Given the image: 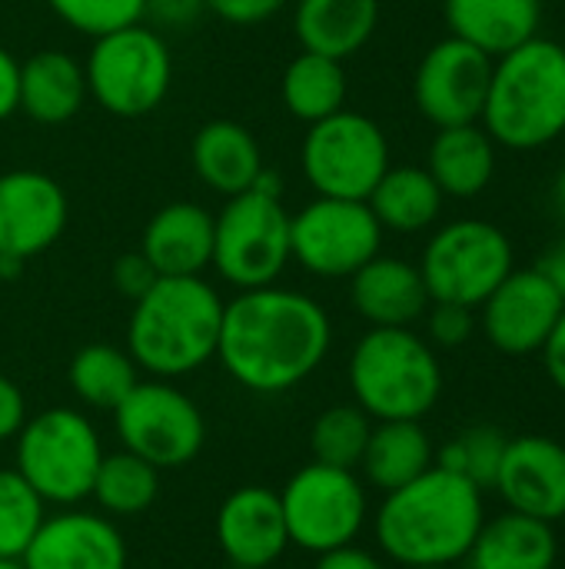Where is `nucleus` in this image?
<instances>
[{
	"label": "nucleus",
	"instance_id": "f257e3e1",
	"mask_svg": "<svg viewBox=\"0 0 565 569\" xmlns=\"http://www.w3.org/2000/svg\"><path fill=\"white\" fill-rule=\"evenodd\" d=\"M330 343V313L313 297L273 283L223 303L216 360L243 390L273 397L310 380Z\"/></svg>",
	"mask_w": 565,
	"mask_h": 569
},
{
	"label": "nucleus",
	"instance_id": "f03ea898",
	"mask_svg": "<svg viewBox=\"0 0 565 569\" xmlns=\"http://www.w3.org/2000/svg\"><path fill=\"white\" fill-rule=\"evenodd\" d=\"M483 520V490L433 463L413 483L383 493L373 530L380 550L403 569L456 567L466 560Z\"/></svg>",
	"mask_w": 565,
	"mask_h": 569
},
{
	"label": "nucleus",
	"instance_id": "7ed1b4c3",
	"mask_svg": "<svg viewBox=\"0 0 565 569\" xmlns=\"http://www.w3.org/2000/svg\"><path fill=\"white\" fill-rule=\"evenodd\" d=\"M223 300L203 277H160L127 323V353L157 380H176L216 357Z\"/></svg>",
	"mask_w": 565,
	"mask_h": 569
},
{
	"label": "nucleus",
	"instance_id": "20e7f679",
	"mask_svg": "<svg viewBox=\"0 0 565 569\" xmlns=\"http://www.w3.org/2000/svg\"><path fill=\"white\" fill-rule=\"evenodd\" d=\"M483 130L509 150H539L565 133V47L533 37L496 57Z\"/></svg>",
	"mask_w": 565,
	"mask_h": 569
},
{
	"label": "nucleus",
	"instance_id": "39448f33",
	"mask_svg": "<svg viewBox=\"0 0 565 569\" xmlns=\"http://www.w3.org/2000/svg\"><path fill=\"white\" fill-rule=\"evenodd\" d=\"M353 403L373 420H423L443 397V367L413 327H370L350 353Z\"/></svg>",
	"mask_w": 565,
	"mask_h": 569
},
{
	"label": "nucleus",
	"instance_id": "423d86ee",
	"mask_svg": "<svg viewBox=\"0 0 565 569\" xmlns=\"http://www.w3.org/2000/svg\"><path fill=\"white\" fill-rule=\"evenodd\" d=\"M290 210L280 197V180L263 173L250 190L226 197L213 217V267L236 290L273 287L290 253Z\"/></svg>",
	"mask_w": 565,
	"mask_h": 569
},
{
	"label": "nucleus",
	"instance_id": "0eeeda50",
	"mask_svg": "<svg viewBox=\"0 0 565 569\" xmlns=\"http://www.w3.org/2000/svg\"><path fill=\"white\" fill-rule=\"evenodd\" d=\"M103 443L90 417L73 407H50L13 437V470L40 493L47 507H77L90 497Z\"/></svg>",
	"mask_w": 565,
	"mask_h": 569
},
{
	"label": "nucleus",
	"instance_id": "6e6552de",
	"mask_svg": "<svg viewBox=\"0 0 565 569\" xmlns=\"http://www.w3.org/2000/svg\"><path fill=\"white\" fill-rule=\"evenodd\" d=\"M87 93L113 117H147L153 113L173 80V63L167 40L143 23L120 27L93 40L87 63Z\"/></svg>",
	"mask_w": 565,
	"mask_h": 569
},
{
	"label": "nucleus",
	"instance_id": "1a4fd4ad",
	"mask_svg": "<svg viewBox=\"0 0 565 569\" xmlns=\"http://www.w3.org/2000/svg\"><path fill=\"white\" fill-rule=\"evenodd\" d=\"M276 493L290 547H300L313 557L356 543L370 520V497L356 470L310 460Z\"/></svg>",
	"mask_w": 565,
	"mask_h": 569
},
{
	"label": "nucleus",
	"instance_id": "9d476101",
	"mask_svg": "<svg viewBox=\"0 0 565 569\" xmlns=\"http://www.w3.org/2000/svg\"><path fill=\"white\" fill-rule=\"evenodd\" d=\"M300 160L316 197L366 200L390 170V140L376 120L343 107L310 123Z\"/></svg>",
	"mask_w": 565,
	"mask_h": 569
},
{
	"label": "nucleus",
	"instance_id": "9b49d317",
	"mask_svg": "<svg viewBox=\"0 0 565 569\" xmlns=\"http://www.w3.org/2000/svg\"><path fill=\"white\" fill-rule=\"evenodd\" d=\"M509 237L486 220L446 223L423 250L420 273L436 303L483 307V300L513 273Z\"/></svg>",
	"mask_w": 565,
	"mask_h": 569
},
{
	"label": "nucleus",
	"instance_id": "f8f14e48",
	"mask_svg": "<svg viewBox=\"0 0 565 569\" xmlns=\"http://www.w3.org/2000/svg\"><path fill=\"white\" fill-rule=\"evenodd\" d=\"M113 427L123 450L157 470H176L200 457L206 420L200 407L170 380H140L113 410Z\"/></svg>",
	"mask_w": 565,
	"mask_h": 569
},
{
	"label": "nucleus",
	"instance_id": "ddd939ff",
	"mask_svg": "<svg viewBox=\"0 0 565 569\" xmlns=\"http://www.w3.org/2000/svg\"><path fill=\"white\" fill-rule=\"evenodd\" d=\"M383 227L366 200L316 197L290 217V253L293 260L323 280L353 277L363 263L380 253Z\"/></svg>",
	"mask_w": 565,
	"mask_h": 569
},
{
	"label": "nucleus",
	"instance_id": "4468645a",
	"mask_svg": "<svg viewBox=\"0 0 565 569\" xmlns=\"http://www.w3.org/2000/svg\"><path fill=\"white\" fill-rule=\"evenodd\" d=\"M493 57L480 47L446 37L426 50L413 77V97L420 113L440 127H463L480 123L490 80H493Z\"/></svg>",
	"mask_w": 565,
	"mask_h": 569
},
{
	"label": "nucleus",
	"instance_id": "2eb2a0df",
	"mask_svg": "<svg viewBox=\"0 0 565 569\" xmlns=\"http://www.w3.org/2000/svg\"><path fill=\"white\" fill-rule=\"evenodd\" d=\"M483 333L486 340L509 357H526L546 347L556 330L565 303L556 287L536 270H513L486 300H483Z\"/></svg>",
	"mask_w": 565,
	"mask_h": 569
},
{
	"label": "nucleus",
	"instance_id": "dca6fc26",
	"mask_svg": "<svg viewBox=\"0 0 565 569\" xmlns=\"http://www.w3.org/2000/svg\"><path fill=\"white\" fill-rule=\"evenodd\" d=\"M70 217L63 187L43 170L0 173V253L33 260L50 250Z\"/></svg>",
	"mask_w": 565,
	"mask_h": 569
},
{
	"label": "nucleus",
	"instance_id": "f3484780",
	"mask_svg": "<svg viewBox=\"0 0 565 569\" xmlns=\"http://www.w3.org/2000/svg\"><path fill=\"white\" fill-rule=\"evenodd\" d=\"M27 569H127V540L103 513L63 507L20 557Z\"/></svg>",
	"mask_w": 565,
	"mask_h": 569
},
{
	"label": "nucleus",
	"instance_id": "a211bd4d",
	"mask_svg": "<svg viewBox=\"0 0 565 569\" xmlns=\"http://www.w3.org/2000/svg\"><path fill=\"white\" fill-rule=\"evenodd\" d=\"M216 543L236 569H270L290 550L280 493L270 487H240L216 510Z\"/></svg>",
	"mask_w": 565,
	"mask_h": 569
},
{
	"label": "nucleus",
	"instance_id": "6ab92c4d",
	"mask_svg": "<svg viewBox=\"0 0 565 569\" xmlns=\"http://www.w3.org/2000/svg\"><path fill=\"white\" fill-rule=\"evenodd\" d=\"M509 510L543 523L565 517V447L553 437H509L496 487Z\"/></svg>",
	"mask_w": 565,
	"mask_h": 569
},
{
	"label": "nucleus",
	"instance_id": "aec40b11",
	"mask_svg": "<svg viewBox=\"0 0 565 569\" xmlns=\"http://www.w3.org/2000/svg\"><path fill=\"white\" fill-rule=\"evenodd\" d=\"M350 300L370 327H413L433 303L420 267L383 253L350 277Z\"/></svg>",
	"mask_w": 565,
	"mask_h": 569
},
{
	"label": "nucleus",
	"instance_id": "412c9836",
	"mask_svg": "<svg viewBox=\"0 0 565 569\" xmlns=\"http://www.w3.org/2000/svg\"><path fill=\"white\" fill-rule=\"evenodd\" d=\"M140 253L160 277H203L213 267V213L190 200L160 207L143 230Z\"/></svg>",
	"mask_w": 565,
	"mask_h": 569
},
{
	"label": "nucleus",
	"instance_id": "4be33fe9",
	"mask_svg": "<svg viewBox=\"0 0 565 569\" xmlns=\"http://www.w3.org/2000/svg\"><path fill=\"white\" fill-rule=\"evenodd\" d=\"M190 163L196 177L220 197H236L266 173L256 137L236 120L203 123L190 143Z\"/></svg>",
	"mask_w": 565,
	"mask_h": 569
},
{
	"label": "nucleus",
	"instance_id": "5701e85b",
	"mask_svg": "<svg viewBox=\"0 0 565 569\" xmlns=\"http://www.w3.org/2000/svg\"><path fill=\"white\" fill-rule=\"evenodd\" d=\"M556 560L559 540L553 523L506 510L496 520H483L463 563L466 569H556Z\"/></svg>",
	"mask_w": 565,
	"mask_h": 569
},
{
	"label": "nucleus",
	"instance_id": "b1692460",
	"mask_svg": "<svg viewBox=\"0 0 565 569\" xmlns=\"http://www.w3.org/2000/svg\"><path fill=\"white\" fill-rule=\"evenodd\" d=\"M446 23L453 37L480 47L493 60L539 37V0H446Z\"/></svg>",
	"mask_w": 565,
	"mask_h": 569
},
{
	"label": "nucleus",
	"instance_id": "393cba45",
	"mask_svg": "<svg viewBox=\"0 0 565 569\" xmlns=\"http://www.w3.org/2000/svg\"><path fill=\"white\" fill-rule=\"evenodd\" d=\"M87 100L83 63L67 50H37L20 63V110L43 123L57 127L80 113Z\"/></svg>",
	"mask_w": 565,
	"mask_h": 569
},
{
	"label": "nucleus",
	"instance_id": "a878e982",
	"mask_svg": "<svg viewBox=\"0 0 565 569\" xmlns=\"http://www.w3.org/2000/svg\"><path fill=\"white\" fill-rule=\"evenodd\" d=\"M380 23V0H300L293 30L303 50L346 60L360 53Z\"/></svg>",
	"mask_w": 565,
	"mask_h": 569
},
{
	"label": "nucleus",
	"instance_id": "bb28decb",
	"mask_svg": "<svg viewBox=\"0 0 565 569\" xmlns=\"http://www.w3.org/2000/svg\"><path fill=\"white\" fill-rule=\"evenodd\" d=\"M426 170L443 197L473 200L496 177V143L480 123L440 127L430 143Z\"/></svg>",
	"mask_w": 565,
	"mask_h": 569
},
{
	"label": "nucleus",
	"instance_id": "cd10ccee",
	"mask_svg": "<svg viewBox=\"0 0 565 569\" xmlns=\"http://www.w3.org/2000/svg\"><path fill=\"white\" fill-rule=\"evenodd\" d=\"M433 463L436 450L423 420H380L373 423L360 470L370 487H376L380 493H393L423 477Z\"/></svg>",
	"mask_w": 565,
	"mask_h": 569
},
{
	"label": "nucleus",
	"instance_id": "c85d7f7f",
	"mask_svg": "<svg viewBox=\"0 0 565 569\" xmlns=\"http://www.w3.org/2000/svg\"><path fill=\"white\" fill-rule=\"evenodd\" d=\"M443 190L426 167H390L366 197L383 230L420 233L443 213Z\"/></svg>",
	"mask_w": 565,
	"mask_h": 569
},
{
	"label": "nucleus",
	"instance_id": "c756f323",
	"mask_svg": "<svg viewBox=\"0 0 565 569\" xmlns=\"http://www.w3.org/2000/svg\"><path fill=\"white\" fill-rule=\"evenodd\" d=\"M280 97L290 117L303 123H316L323 117H333L346 103V70L343 60L323 57V53H296L280 80Z\"/></svg>",
	"mask_w": 565,
	"mask_h": 569
},
{
	"label": "nucleus",
	"instance_id": "7c9ffc66",
	"mask_svg": "<svg viewBox=\"0 0 565 569\" xmlns=\"http://www.w3.org/2000/svg\"><path fill=\"white\" fill-rule=\"evenodd\" d=\"M67 380L83 407L113 413L127 400V393L140 383V367L123 347L87 343L73 353Z\"/></svg>",
	"mask_w": 565,
	"mask_h": 569
},
{
	"label": "nucleus",
	"instance_id": "2f4dec72",
	"mask_svg": "<svg viewBox=\"0 0 565 569\" xmlns=\"http://www.w3.org/2000/svg\"><path fill=\"white\" fill-rule=\"evenodd\" d=\"M90 497L103 517H140L160 497V470L130 450L103 453Z\"/></svg>",
	"mask_w": 565,
	"mask_h": 569
},
{
	"label": "nucleus",
	"instance_id": "473e14b6",
	"mask_svg": "<svg viewBox=\"0 0 565 569\" xmlns=\"http://www.w3.org/2000/svg\"><path fill=\"white\" fill-rule=\"evenodd\" d=\"M370 433H373V420L356 403H336L313 420L310 453L316 463L340 467V470H360Z\"/></svg>",
	"mask_w": 565,
	"mask_h": 569
},
{
	"label": "nucleus",
	"instance_id": "72a5a7b5",
	"mask_svg": "<svg viewBox=\"0 0 565 569\" xmlns=\"http://www.w3.org/2000/svg\"><path fill=\"white\" fill-rule=\"evenodd\" d=\"M509 437L500 427H470L463 433H456L440 453H436V467L466 477L470 483H476L480 490H493L503 457H506Z\"/></svg>",
	"mask_w": 565,
	"mask_h": 569
},
{
	"label": "nucleus",
	"instance_id": "f704fd0d",
	"mask_svg": "<svg viewBox=\"0 0 565 569\" xmlns=\"http://www.w3.org/2000/svg\"><path fill=\"white\" fill-rule=\"evenodd\" d=\"M47 520L40 493L10 467L0 470V560H20Z\"/></svg>",
	"mask_w": 565,
	"mask_h": 569
},
{
	"label": "nucleus",
	"instance_id": "c9c22d12",
	"mask_svg": "<svg viewBox=\"0 0 565 569\" xmlns=\"http://www.w3.org/2000/svg\"><path fill=\"white\" fill-rule=\"evenodd\" d=\"M47 7L77 33L103 37L147 17V0H47Z\"/></svg>",
	"mask_w": 565,
	"mask_h": 569
},
{
	"label": "nucleus",
	"instance_id": "e433bc0d",
	"mask_svg": "<svg viewBox=\"0 0 565 569\" xmlns=\"http://www.w3.org/2000/svg\"><path fill=\"white\" fill-rule=\"evenodd\" d=\"M476 330V317L473 307H460V303H430L426 310V333L430 343L443 347V350H456L463 347Z\"/></svg>",
	"mask_w": 565,
	"mask_h": 569
},
{
	"label": "nucleus",
	"instance_id": "4c0bfd02",
	"mask_svg": "<svg viewBox=\"0 0 565 569\" xmlns=\"http://www.w3.org/2000/svg\"><path fill=\"white\" fill-rule=\"evenodd\" d=\"M110 277H113V287H117L130 303H137V300H140V297H143L157 280H160V273L153 270V263H150L140 250L117 257V263H113Z\"/></svg>",
	"mask_w": 565,
	"mask_h": 569
},
{
	"label": "nucleus",
	"instance_id": "58836bf2",
	"mask_svg": "<svg viewBox=\"0 0 565 569\" xmlns=\"http://www.w3.org/2000/svg\"><path fill=\"white\" fill-rule=\"evenodd\" d=\"M286 0H203L206 10H213L220 20L236 23V27H253L270 20L276 10H283Z\"/></svg>",
	"mask_w": 565,
	"mask_h": 569
},
{
	"label": "nucleus",
	"instance_id": "ea45409f",
	"mask_svg": "<svg viewBox=\"0 0 565 569\" xmlns=\"http://www.w3.org/2000/svg\"><path fill=\"white\" fill-rule=\"evenodd\" d=\"M27 423V400L23 390L0 373V443L13 440L20 433V427Z\"/></svg>",
	"mask_w": 565,
	"mask_h": 569
},
{
	"label": "nucleus",
	"instance_id": "a19ab883",
	"mask_svg": "<svg viewBox=\"0 0 565 569\" xmlns=\"http://www.w3.org/2000/svg\"><path fill=\"white\" fill-rule=\"evenodd\" d=\"M20 110V63L7 47H0V120Z\"/></svg>",
	"mask_w": 565,
	"mask_h": 569
},
{
	"label": "nucleus",
	"instance_id": "79ce46f5",
	"mask_svg": "<svg viewBox=\"0 0 565 569\" xmlns=\"http://www.w3.org/2000/svg\"><path fill=\"white\" fill-rule=\"evenodd\" d=\"M313 569H386V563H383L376 553H370V550H363V547L350 543V547H340V550L320 553V557H316V567Z\"/></svg>",
	"mask_w": 565,
	"mask_h": 569
},
{
	"label": "nucleus",
	"instance_id": "37998d69",
	"mask_svg": "<svg viewBox=\"0 0 565 569\" xmlns=\"http://www.w3.org/2000/svg\"><path fill=\"white\" fill-rule=\"evenodd\" d=\"M543 360H546V373L549 380L559 387V393H565V310L556 323V330L549 333L546 347H543Z\"/></svg>",
	"mask_w": 565,
	"mask_h": 569
},
{
	"label": "nucleus",
	"instance_id": "c03bdc74",
	"mask_svg": "<svg viewBox=\"0 0 565 569\" xmlns=\"http://www.w3.org/2000/svg\"><path fill=\"white\" fill-rule=\"evenodd\" d=\"M203 10V0H147V13H153L163 23H186Z\"/></svg>",
	"mask_w": 565,
	"mask_h": 569
},
{
	"label": "nucleus",
	"instance_id": "a18cd8bd",
	"mask_svg": "<svg viewBox=\"0 0 565 569\" xmlns=\"http://www.w3.org/2000/svg\"><path fill=\"white\" fill-rule=\"evenodd\" d=\"M536 270L556 287V293L563 297V303H565V240L559 243V247H553L539 263H536Z\"/></svg>",
	"mask_w": 565,
	"mask_h": 569
},
{
	"label": "nucleus",
	"instance_id": "49530a36",
	"mask_svg": "<svg viewBox=\"0 0 565 569\" xmlns=\"http://www.w3.org/2000/svg\"><path fill=\"white\" fill-rule=\"evenodd\" d=\"M20 273H23V260L0 253V280H17Z\"/></svg>",
	"mask_w": 565,
	"mask_h": 569
},
{
	"label": "nucleus",
	"instance_id": "de8ad7c7",
	"mask_svg": "<svg viewBox=\"0 0 565 569\" xmlns=\"http://www.w3.org/2000/svg\"><path fill=\"white\" fill-rule=\"evenodd\" d=\"M556 200H559V207H563L565 213V173L559 177V183H556Z\"/></svg>",
	"mask_w": 565,
	"mask_h": 569
},
{
	"label": "nucleus",
	"instance_id": "09e8293b",
	"mask_svg": "<svg viewBox=\"0 0 565 569\" xmlns=\"http://www.w3.org/2000/svg\"><path fill=\"white\" fill-rule=\"evenodd\" d=\"M0 569H27L23 560H0Z\"/></svg>",
	"mask_w": 565,
	"mask_h": 569
},
{
	"label": "nucleus",
	"instance_id": "8fccbe9b",
	"mask_svg": "<svg viewBox=\"0 0 565 569\" xmlns=\"http://www.w3.org/2000/svg\"><path fill=\"white\" fill-rule=\"evenodd\" d=\"M406 569H460V567H406Z\"/></svg>",
	"mask_w": 565,
	"mask_h": 569
},
{
	"label": "nucleus",
	"instance_id": "3c124183",
	"mask_svg": "<svg viewBox=\"0 0 565 569\" xmlns=\"http://www.w3.org/2000/svg\"><path fill=\"white\" fill-rule=\"evenodd\" d=\"M230 569H236V567H230Z\"/></svg>",
	"mask_w": 565,
	"mask_h": 569
}]
</instances>
